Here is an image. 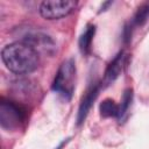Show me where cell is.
<instances>
[{"mask_svg": "<svg viewBox=\"0 0 149 149\" xmlns=\"http://www.w3.org/2000/svg\"><path fill=\"white\" fill-rule=\"evenodd\" d=\"M1 59L6 68L16 74L31 73L40 64L38 52L23 41L5 45L1 50Z\"/></svg>", "mask_w": 149, "mask_h": 149, "instance_id": "1", "label": "cell"}, {"mask_svg": "<svg viewBox=\"0 0 149 149\" xmlns=\"http://www.w3.org/2000/svg\"><path fill=\"white\" fill-rule=\"evenodd\" d=\"M101 87V83L99 81H93L92 84L88 85V87L86 88L81 100H80V104H79V107H78V113H77V125L80 126L81 123H84L93 102L95 101L98 94H99V90Z\"/></svg>", "mask_w": 149, "mask_h": 149, "instance_id": "6", "label": "cell"}, {"mask_svg": "<svg viewBox=\"0 0 149 149\" xmlns=\"http://www.w3.org/2000/svg\"><path fill=\"white\" fill-rule=\"evenodd\" d=\"M149 19V1L141 5L133 17L132 26H142Z\"/></svg>", "mask_w": 149, "mask_h": 149, "instance_id": "11", "label": "cell"}, {"mask_svg": "<svg viewBox=\"0 0 149 149\" xmlns=\"http://www.w3.org/2000/svg\"><path fill=\"white\" fill-rule=\"evenodd\" d=\"M113 2L112 1H107V2H104L102 5H101V7H100V10H99V13H101V12H104V10H106V8L108 7V6H111Z\"/></svg>", "mask_w": 149, "mask_h": 149, "instance_id": "12", "label": "cell"}, {"mask_svg": "<svg viewBox=\"0 0 149 149\" xmlns=\"http://www.w3.org/2000/svg\"><path fill=\"white\" fill-rule=\"evenodd\" d=\"M23 42L31 45L37 52L42 51L44 54L52 55L56 50V43L52 37L38 29L26 33L23 35Z\"/></svg>", "mask_w": 149, "mask_h": 149, "instance_id": "5", "label": "cell"}, {"mask_svg": "<svg viewBox=\"0 0 149 149\" xmlns=\"http://www.w3.org/2000/svg\"><path fill=\"white\" fill-rule=\"evenodd\" d=\"M133 101V90L132 88H126L123 91L122 98H121V102L119 105V120L123 119V116L127 114L130 105Z\"/></svg>", "mask_w": 149, "mask_h": 149, "instance_id": "10", "label": "cell"}, {"mask_svg": "<svg viewBox=\"0 0 149 149\" xmlns=\"http://www.w3.org/2000/svg\"><path fill=\"white\" fill-rule=\"evenodd\" d=\"M94 35H95V26L94 24H87L84 33L80 35L79 41H78V47H79V50L83 55L90 54Z\"/></svg>", "mask_w": 149, "mask_h": 149, "instance_id": "8", "label": "cell"}, {"mask_svg": "<svg viewBox=\"0 0 149 149\" xmlns=\"http://www.w3.org/2000/svg\"><path fill=\"white\" fill-rule=\"evenodd\" d=\"M99 112L102 118H114L119 116V105L113 99H105L99 106Z\"/></svg>", "mask_w": 149, "mask_h": 149, "instance_id": "9", "label": "cell"}, {"mask_svg": "<svg viewBox=\"0 0 149 149\" xmlns=\"http://www.w3.org/2000/svg\"><path fill=\"white\" fill-rule=\"evenodd\" d=\"M27 119V109L21 104L1 98L0 100V125L6 130H15Z\"/></svg>", "mask_w": 149, "mask_h": 149, "instance_id": "3", "label": "cell"}, {"mask_svg": "<svg viewBox=\"0 0 149 149\" xmlns=\"http://www.w3.org/2000/svg\"><path fill=\"white\" fill-rule=\"evenodd\" d=\"M77 5L74 0H47L40 5L38 12L45 20H58L70 15Z\"/></svg>", "mask_w": 149, "mask_h": 149, "instance_id": "4", "label": "cell"}, {"mask_svg": "<svg viewBox=\"0 0 149 149\" xmlns=\"http://www.w3.org/2000/svg\"><path fill=\"white\" fill-rule=\"evenodd\" d=\"M76 86V63L72 58L64 61L52 81V91L65 100H70Z\"/></svg>", "mask_w": 149, "mask_h": 149, "instance_id": "2", "label": "cell"}, {"mask_svg": "<svg viewBox=\"0 0 149 149\" xmlns=\"http://www.w3.org/2000/svg\"><path fill=\"white\" fill-rule=\"evenodd\" d=\"M125 66V54L123 51H120L114 58L113 61L107 65L105 74H104V79L102 83L105 85H109L112 84L122 72V69ZM101 83V84H102Z\"/></svg>", "mask_w": 149, "mask_h": 149, "instance_id": "7", "label": "cell"}]
</instances>
